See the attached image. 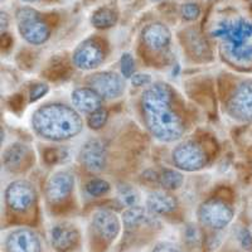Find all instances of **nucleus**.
Returning <instances> with one entry per match:
<instances>
[{
  "label": "nucleus",
  "mask_w": 252,
  "mask_h": 252,
  "mask_svg": "<svg viewBox=\"0 0 252 252\" xmlns=\"http://www.w3.org/2000/svg\"><path fill=\"white\" fill-rule=\"evenodd\" d=\"M141 111L150 134L158 140L172 143L182 138L184 120L174 109V91L169 85L158 82L141 96Z\"/></svg>",
  "instance_id": "obj_1"
},
{
  "label": "nucleus",
  "mask_w": 252,
  "mask_h": 252,
  "mask_svg": "<svg viewBox=\"0 0 252 252\" xmlns=\"http://www.w3.org/2000/svg\"><path fill=\"white\" fill-rule=\"evenodd\" d=\"M32 126L40 138L62 141L75 138L82 130V119L76 110L63 103H48L33 114Z\"/></svg>",
  "instance_id": "obj_2"
},
{
  "label": "nucleus",
  "mask_w": 252,
  "mask_h": 252,
  "mask_svg": "<svg viewBox=\"0 0 252 252\" xmlns=\"http://www.w3.org/2000/svg\"><path fill=\"white\" fill-rule=\"evenodd\" d=\"M211 34L224 39L227 55L235 62L242 64L252 62V23L242 18L223 20L212 29Z\"/></svg>",
  "instance_id": "obj_3"
},
{
  "label": "nucleus",
  "mask_w": 252,
  "mask_h": 252,
  "mask_svg": "<svg viewBox=\"0 0 252 252\" xmlns=\"http://www.w3.org/2000/svg\"><path fill=\"white\" fill-rule=\"evenodd\" d=\"M18 31L23 39L28 43L39 46L46 43L51 35V28L42 18V15L32 8L18 9L17 14Z\"/></svg>",
  "instance_id": "obj_4"
},
{
  "label": "nucleus",
  "mask_w": 252,
  "mask_h": 252,
  "mask_svg": "<svg viewBox=\"0 0 252 252\" xmlns=\"http://www.w3.org/2000/svg\"><path fill=\"white\" fill-rule=\"evenodd\" d=\"M173 163L186 172H195L207 165L208 157L203 146L195 141H186L173 150Z\"/></svg>",
  "instance_id": "obj_5"
},
{
  "label": "nucleus",
  "mask_w": 252,
  "mask_h": 252,
  "mask_svg": "<svg viewBox=\"0 0 252 252\" xmlns=\"http://www.w3.org/2000/svg\"><path fill=\"white\" fill-rule=\"evenodd\" d=\"M198 216L204 226L213 229H223L233 220V209L227 202L212 198L199 207Z\"/></svg>",
  "instance_id": "obj_6"
},
{
  "label": "nucleus",
  "mask_w": 252,
  "mask_h": 252,
  "mask_svg": "<svg viewBox=\"0 0 252 252\" xmlns=\"http://www.w3.org/2000/svg\"><path fill=\"white\" fill-rule=\"evenodd\" d=\"M227 109L236 120L252 123V81H245L235 90Z\"/></svg>",
  "instance_id": "obj_7"
},
{
  "label": "nucleus",
  "mask_w": 252,
  "mask_h": 252,
  "mask_svg": "<svg viewBox=\"0 0 252 252\" xmlns=\"http://www.w3.org/2000/svg\"><path fill=\"white\" fill-rule=\"evenodd\" d=\"M73 64L83 71H90L98 67L105 60L102 44L94 38L85 40L73 52Z\"/></svg>",
  "instance_id": "obj_8"
},
{
  "label": "nucleus",
  "mask_w": 252,
  "mask_h": 252,
  "mask_svg": "<svg viewBox=\"0 0 252 252\" xmlns=\"http://www.w3.org/2000/svg\"><path fill=\"white\" fill-rule=\"evenodd\" d=\"M87 83L102 98L112 100L120 97L125 90V83L121 76L115 72H100L87 78Z\"/></svg>",
  "instance_id": "obj_9"
},
{
  "label": "nucleus",
  "mask_w": 252,
  "mask_h": 252,
  "mask_svg": "<svg viewBox=\"0 0 252 252\" xmlns=\"http://www.w3.org/2000/svg\"><path fill=\"white\" fill-rule=\"evenodd\" d=\"M35 201V189L29 182L15 181L5 190V202L14 212H26Z\"/></svg>",
  "instance_id": "obj_10"
},
{
  "label": "nucleus",
  "mask_w": 252,
  "mask_h": 252,
  "mask_svg": "<svg viewBox=\"0 0 252 252\" xmlns=\"http://www.w3.org/2000/svg\"><path fill=\"white\" fill-rule=\"evenodd\" d=\"M75 186V178L69 172L60 170L48 179L46 184V195L51 203H61L71 195Z\"/></svg>",
  "instance_id": "obj_11"
},
{
  "label": "nucleus",
  "mask_w": 252,
  "mask_h": 252,
  "mask_svg": "<svg viewBox=\"0 0 252 252\" xmlns=\"http://www.w3.org/2000/svg\"><path fill=\"white\" fill-rule=\"evenodd\" d=\"M80 163L87 170L94 173L101 172L106 163V150L105 145L98 139H91L83 144L80 152Z\"/></svg>",
  "instance_id": "obj_12"
},
{
  "label": "nucleus",
  "mask_w": 252,
  "mask_h": 252,
  "mask_svg": "<svg viewBox=\"0 0 252 252\" xmlns=\"http://www.w3.org/2000/svg\"><path fill=\"white\" fill-rule=\"evenodd\" d=\"M92 227L100 238L106 242H112L120 232V220L111 211L101 209L92 216Z\"/></svg>",
  "instance_id": "obj_13"
},
{
  "label": "nucleus",
  "mask_w": 252,
  "mask_h": 252,
  "mask_svg": "<svg viewBox=\"0 0 252 252\" xmlns=\"http://www.w3.org/2000/svg\"><path fill=\"white\" fill-rule=\"evenodd\" d=\"M5 247L8 252H40V241L32 229L18 228L8 236Z\"/></svg>",
  "instance_id": "obj_14"
},
{
  "label": "nucleus",
  "mask_w": 252,
  "mask_h": 252,
  "mask_svg": "<svg viewBox=\"0 0 252 252\" xmlns=\"http://www.w3.org/2000/svg\"><path fill=\"white\" fill-rule=\"evenodd\" d=\"M141 37H143L145 47L154 52H160L170 44L172 33H170L169 28L164 24L152 23L144 28Z\"/></svg>",
  "instance_id": "obj_15"
},
{
  "label": "nucleus",
  "mask_w": 252,
  "mask_h": 252,
  "mask_svg": "<svg viewBox=\"0 0 252 252\" xmlns=\"http://www.w3.org/2000/svg\"><path fill=\"white\" fill-rule=\"evenodd\" d=\"M78 237V231L72 224L60 223L52 228V246L58 252H67L73 249L77 244Z\"/></svg>",
  "instance_id": "obj_16"
},
{
  "label": "nucleus",
  "mask_w": 252,
  "mask_h": 252,
  "mask_svg": "<svg viewBox=\"0 0 252 252\" xmlns=\"http://www.w3.org/2000/svg\"><path fill=\"white\" fill-rule=\"evenodd\" d=\"M72 105L83 114H92L102 109V97L91 87H82L72 92Z\"/></svg>",
  "instance_id": "obj_17"
},
{
  "label": "nucleus",
  "mask_w": 252,
  "mask_h": 252,
  "mask_svg": "<svg viewBox=\"0 0 252 252\" xmlns=\"http://www.w3.org/2000/svg\"><path fill=\"white\" fill-rule=\"evenodd\" d=\"M146 206L154 215H169L177 209L178 202L172 194L166 192H153L146 199Z\"/></svg>",
  "instance_id": "obj_18"
},
{
  "label": "nucleus",
  "mask_w": 252,
  "mask_h": 252,
  "mask_svg": "<svg viewBox=\"0 0 252 252\" xmlns=\"http://www.w3.org/2000/svg\"><path fill=\"white\" fill-rule=\"evenodd\" d=\"M29 157L28 146L24 144L15 143L6 148L3 154V163L8 170H20L23 168L24 161H27Z\"/></svg>",
  "instance_id": "obj_19"
},
{
  "label": "nucleus",
  "mask_w": 252,
  "mask_h": 252,
  "mask_svg": "<svg viewBox=\"0 0 252 252\" xmlns=\"http://www.w3.org/2000/svg\"><path fill=\"white\" fill-rule=\"evenodd\" d=\"M149 209H145L140 206L130 207L123 215V223L127 231H132L136 227H140L145 223H152L154 218Z\"/></svg>",
  "instance_id": "obj_20"
},
{
  "label": "nucleus",
  "mask_w": 252,
  "mask_h": 252,
  "mask_svg": "<svg viewBox=\"0 0 252 252\" xmlns=\"http://www.w3.org/2000/svg\"><path fill=\"white\" fill-rule=\"evenodd\" d=\"M118 22V13L109 6L96 9L91 15V24L97 29L111 28Z\"/></svg>",
  "instance_id": "obj_21"
},
{
  "label": "nucleus",
  "mask_w": 252,
  "mask_h": 252,
  "mask_svg": "<svg viewBox=\"0 0 252 252\" xmlns=\"http://www.w3.org/2000/svg\"><path fill=\"white\" fill-rule=\"evenodd\" d=\"M184 177L182 173L174 169H164L159 174V184L165 190H177L183 186Z\"/></svg>",
  "instance_id": "obj_22"
},
{
  "label": "nucleus",
  "mask_w": 252,
  "mask_h": 252,
  "mask_svg": "<svg viewBox=\"0 0 252 252\" xmlns=\"http://www.w3.org/2000/svg\"><path fill=\"white\" fill-rule=\"evenodd\" d=\"M69 71V67H68V62L62 58L57 57V58H53L52 62L49 63V67L47 69V77L52 81H56V80H60V78H64L67 77V73Z\"/></svg>",
  "instance_id": "obj_23"
},
{
  "label": "nucleus",
  "mask_w": 252,
  "mask_h": 252,
  "mask_svg": "<svg viewBox=\"0 0 252 252\" xmlns=\"http://www.w3.org/2000/svg\"><path fill=\"white\" fill-rule=\"evenodd\" d=\"M118 193L121 203H123L124 206L134 207L138 204L139 193L134 187L129 186V184H121L118 188Z\"/></svg>",
  "instance_id": "obj_24"
},
{
  "label": "nucleus",
  "mask_w": 252,
  "mask_h": 252,
  "mask_svg": "<svg viewBox=\"0 0 252 252\" xmlns=\"http://www.w3.org/2000/svg\"><path fill=\"white\" fill-rule=\"evenodd\" d=\"M86 190L92 197H101L110 190V184L100 178H94L86 184Z\"/></svg>",
  "instance_id": "obj_25"
},
{
  "label": "nucleus",
  "mask_w": 252,
  "mask_h": 252,
  "mask_svg": "<svg viewBox=\"0 0 252 252\" xmlns=\"http://www.w3.org/2000/svg\"><path fill=\"white\" fill-rule=\"evenodd\" d=\"M107 121V111L105 109H98L97 111L90 114L87 119V125L92 130L102 129Z\"/></svg>",
  "instance_id": "obj_26"
},
{
  "label": "nucleus",
  "mask_w": 252,
  "mask_h": 252,
  "mask_svg": "<svg viewBox=\"0 0 252 252\" xmlns=\"http://www.w3.org/2000/svg\"><path fill=\"white\" fill-rule=\"evenodd\" d=\"M121 73L125 78H131L135 75V61L130 53H124L120 60Z\"/></svg>",
  "instance_id": "obj_27"
},
{
  "label": "nucleus",
  "mask_w": 252,
  "mask_h": 252,
  "mask_svg": "<svg viewBox=\"0 0 252 252\" xmlns=\"http://www.w3.org/2000/svg\"><path fill=\"white\" fill-rule=\"evenodd\" d=\"M181 14L183 19L193 22V20L198 19L201 15V6L195 3H187L182 5Z\"/></svg>",
  "instance_id": "obj_28"
},
{
  "label": "nucleus",
  "mask_w": 252,
  "mask_h": 252,
  "mask_svg": "<svg viewBox=\"0 0 252 252\" xmlns=\"http://www.w3.org/2000/svg\"><path fill=\"white\" fill-rule=\"evenodd\" d=\"M48 91L49 87L47 86L46 83H35L29 90V100H31V102L40 100Z\"/></svg>",
  "instance_id": "obj_29"
},
{
  "label": "nucleus",
  "mask_w": 252,
  "mask_h": 252,
  "mask_svg": "<svg viewBox=\"0 0 252 252\" xmlns=\"http://www.w3.org/2000/svg\"><path fill=\"white\" fill-rule=\"evenodd\" d=\"M131 85L135 87H143V86H149L152 83V76L148 73H135L131 78Z\"/></svg>",
  "instance_id": "obj_30"
},
{
  "label": "nucleus",
  "mask_w": 252,
  "mask_h": 252,
  "mask_svg": "<svg viewBox=\"0 0 252 252\" xmlns=\"http://www.w3.org/2000/svg\"><path fill=\"white\" fill-rule=\"evenodd\" d=\"M184 236H186V241L188 244L194 245L197 244L199 238H201V233H199V229L197 228L193 224H188L186 228V232H184Z\"/></svg>",
  "instance_id": "obj_31"
},
{
  "label": "nucleus",
  "mask_w": 252,
  "mask_h": 252,
  "mask_svg": "<svg viewBox=\"0 0 252 252\" xmlns=\"http://www.w3.org/2000/svg\"><path fill=\"white\" fill-rule=\"evenodd\" d=\"M153 252H183L178 245L172 244V242H161L157 245Z\"/></svg>",
  "instance_id": "obj_32"
},
{
  "label": "nucleus",
  "mask_w": 252,
  "mask_h": 252,
  "mask_svg": "<svg viewBox=\"0 0 252 252\" xmlns=\"http://www.w3.org/2000/svg\"><path fill=\"white\" fill-rule=\"evenodd\" d=\"M8 103L9 106L12 107L13 110H15V111L17 110H22L24 106V98L22 94H13L12 97L8 100Z\"/></svg>",
  "instance_id": "obj_33"
},
{
  "label": "nucleus",
  "mask_w": 252,
  "mask_h": 252,
  "mask_svg": "<svg viewBox=\"0 0 252 252\" xmlns=\"http://www.w3.org/2000/svg\"><path fill=\"white\" fill-rule=\"evenodd\" d=\"M240 241L242 247H245L246 250H252V237L251 233H250L247 229H242V231H241Z\"/></svg>",
  "instance_id": "obj_34"
},
{
  "label": "nucleus",
  "mask_w": 252,
  "mask_h": 252,
  "mask_svg": "<svg viewBox=\"0 0 252 252\" xmlns=\"http://www.w3.org/2000/svg\"><path fill=\"white\" fill-rule=\"evenodd\" d=\"M44 160L48 164H55L58 160V152L56 149H48L44 153Z\"/></svg>",
  "instance_id": "obj_35"
},
{
  "label": "nucleus",
  "mask_w": 252,
  "mask_h": 252,
  "mask_svg": "<svg viewBox=\"0 0 252 252\" xmlns=\"http://www.w3.org/2000/svg\"><path fill=\"white\" fill-rule=\"evenodd\" d=\"M12 43H13L12 37H10L9 34H6V33H3V34H1V47H3V49L10 48Z\"/></svg>",
  "instance_id": "obj_36"
},
{
  "label": "nucleus",
  "mask_w": 252,
  "mask_h": 252,
  "mask_svg": "<svg viewBox=\"0 0 252 252\" xmlns=\"http://www.w3.org/2000/svg\"><path fill=\"white\" fill-rule=\"evenodd\" d=\"M8 14H6V13H4V12H1V34H3L4 33V29L6 28V27H8Z\"/></svg>",
  "instance_id": "obj_37"
},
{
  "label": "nucleus",
  "mask_w": 252,
  "mask_h": 252,
  "mask_svg": "<svg viewBox=\"0 0 252 252\" xmlns=\"http://www.w3.org/2000/svg\"><path fill=\"white\" fill-rule=\"evenodd\" d=\"M22 1H26V3H34V1H38V0H22Z\"/></svg>",
  "instance_id": "obj_38"
},
{
  "label": "nucleus",
  "mask_w": 252,
  "mask_h": 252,
  "mask_svg": "<svg viewBox=\"0 0 252 252\" xmlns=\"http://www.w3.org/2000/svg\"><path fill=\"white\" fill-rule=\"evenodd\" d=\"M154 1H160V0H154Z\"/></svg>",
  "instance_id": "obj_39"
}]
</instances>
